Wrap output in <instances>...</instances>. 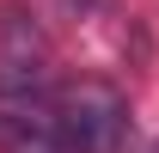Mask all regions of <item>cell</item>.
Instances as JSON below:
<instances>
[{"mask_svg": "<svg viewBox=\"0 0 159 153\" xmlns=\"http://www.w3.org/2000/svg\"><path fill=\"white\" fill-rule=\"evenodd\" d=\"M49 116H55V135L67 153H116L122 135H129V104H122L116 86L104 80H80V86H61L49 98Z\"/></svg>", "mask_w": 159, "mask_h": 153, "instance_id": "6da1fadb", "label": "cell"}, {"mask_svg": "<svg viewBox=\"0 0 159 153\" xmlns=\"http://www.w3.org/2000/svg\"><path fill=\"white\" fill-rule=\"evenodd\" d=\"M0 61L43 67V31L31 25V12H25V6H0Z\"/></svg>", "mask_w": 159, "mask_h": 153, "instance_id": "7a4b0ae2", "label": "cell"}]
</instances>
